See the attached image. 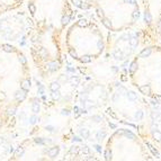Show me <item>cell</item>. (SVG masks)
<instances>
[{"mask_svg": "<svg viewBox=\"0 0 161 161\" xmlns=\"http://www.w3.org/2000/svg\"><path fill=\"white\" fill-rule=\"evenodd\" d=\"M101 159L106 161L154 160L140 135L127 126L117 127L111 132L104 142Z\"/></svg>", "mask_w": 161, "mask_h": 161, "instance_id": "cell-7", "label": "cell"}, {"mask_svg": "<svg viewBox=\"0 0 161 161\" xmlns=\"http://www.w3.org/2000/svg\"><path fill=\"white\" fill-rule=\"evenodd\" d=\"M24 2L25 0H0V17L7 13L18 9Z\"/></svg>", "mask_w": 161, "mask_h": 161, "instance_id": "cell-14", "label": "cell"}, {"mask_svg": "<svg viewBox=\"0 0 161 161\" xmlns=\"http://www.w3.org/2000/svg\"><path fill=\"white\" fill-rule=\"evenodd\" d=\"M29 16V55L43 78H50L63 66V35L76 18L69 0H27Z\"/></svg>", "mask_w": 161, "mask_h": 161, "instance_id": "cell-1", "label": "cell"}, {"mask_svg": "<svg viewBox=\"0 0 161 161\" xmlns=\"http://www.w3.org/2000/svg\"><path fill=\"white\" fill-rule=\"evenodd\" d=\"M63 50L80 65L95 62L105 53L106 33L97 19L74 18L63 35Z\"/></svg>", "mask_w": 161, "mask_h": 161, "instance_id": "cell-4", "label": "cell"}, {"mask_svg": "<svg viewBox=\"0 0 161 161\" xmlns=\"http://www.w3.org/2000/svg\"><path fill=\"white\" fill-rule=\"evenodd\" d=\"M126 76L141 95L161 105V43L149 37L127 63Z\"/></svg>", "mask_w": 161, "mask_h": 161, "instance_id": "cell-3", "label": "cell"}, {"mask_svg": "<svg viewBox=\"0 0 161 161\" xmlns=\"http://www.w3.org/2000/svg\"><path fill=\"white\" fill-rule=\"evenodd\" d=\"M87 66L88 76H90L95 80L104 82L106 85H108L116 79L126 77V68L114 62L105 54H103L91 64H88Z\"/></svg>", "mask_w": 161, "mask_h": 161, "instance_id": "cell-12", "label": "cell"}, {"mask_svg": "<svg viewBox=\"0 0 161 161\" xmlns=\"http://www.w3.org/2000/svg\"><path fill=\"white\" fill-rule=\"evenodd\" d=\"M74 8L79 9L81 11L94 10L95 6L97 5L98 0H69Z\"/></svg>", "mask_w": 161, "mask_h": 161, "instance_id": "cell-15", "label": "cell"}, {"mask_svg": "<svg viewBox=\"0 0 161 161\" xmlns=\"http://www.w3.org/2000/svg\"><path fill=\"white\" fill-rule=\"evenodd\" d=\"M150 36L152 35L142 25L122 32H107L104 54L119 65L126 68L129 60Z\"/></svg>", "mask_w": 161, "mask_h": 161, "instance_id": "cell-8", "label": "cell"}, {"mask_svg": "<svg viewBox=\"0 0 161 161\" xmlns=\"http://www.w3.org/2000/svg\"><path fill=\"white\" fill-rule=\"evenodd\" d=\"M108 85L93 79L78 94V101L85 114L104 112L108 101Z\"/></svg>", "mask_w": 161, "mask_h": 161, "instance_id": "cell-11", "label": "cell"}, {"mask_svg": "<svg viewBox=\"0 0 161 161\" xmlns=\"http://www.w3.org/2000/svg\"><path fill=\"white\" fill-rule=\"evenodd\" d=\"M109 121L111 118L104 112L86 114L77 123V132L82 140L87 142L104 144L113 131Z\"/></svg>", "mask_w": 161, "mask_h": 161, "instance_id": "cell-10", "label": "cell"}, {"mask_svg": "<svg viewBox=\"0 0 161 161\" xmlns=\"http://www.w3.org/2000/svg\"><path fill=\"white\" fill-rule=\"evenodd\" d=\"M142 11V26L161 43V0H137Z\"/></svg>", "mask_w": 161, "mask_h": 161, "instance_id": "cell-13", "label": "cell"}, {"mask_svg": "<svg viewBox=\"0 0 161 161\" xmlns=\"http://www.w3.org/2000/svg\"><path fill=\"white\" fill-rule=\"evenodd\" d=\"M154 160L161 159V105L150 101L146 118L136 129Z\"/></svg>", "mask_w": 161, "mask_h": 161, "instance_id": "cell-9", "label": "cell"}, {"mask_svg": "<svg viewBox=\"0 0 161 161\" xmlns=\"http://www.w3.org/2000/svg\"><path fill=\"white\" fill-rule=\"evenodd\" d=\"M108 101L104 113L113 122L137 127L146 118L150 101L127 80V76L108 83Z\"/></svg>", "mask_w": 161, "mask_h": 161, "instance_id": "cell-5", "label": "cell"}, {"mask_svg": "<svg viewBox=\"0 0 161 161\" xmlns=\"http://www.w3.org/2000/svg\"><path fill=\"white\" fill-rule=\"evenodd\" d=\"M95 16L107 32H122L142 25L137 0H98Z\"/></svg>", "mask_w": 161, "mask_h": 161, "instance_id": "cell-6", "label": "cell"}, {"mask_svg": "<svg viewBox=\"0 0 161 161\" xmlns=\"http://www.w3.org/2000/svg\"><path fill=\"white\" fill-rule=\"evenodd\" d=\"M32 87L29 61L10 43L0 42V114L9 121L26 100Z\"/></svg>", "mask_w": 161, "mask_h": 161, "instance_id": "cell-2", "label": "cell"}]
</instances>
